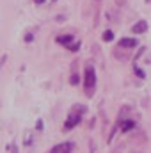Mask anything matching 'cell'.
I'll return each instance as SVG.
<instances>
[{
    "instance_id": "cell-7",
    "label": "cell",
    "mask_w": 151,
    "mask_h": 153,
    "mask_svg": "<svg viewBox=\"0 0 151 153\" xmlns=\"http://www.w3.org/2000/svg\"><path fill=\"white\" fill-rule=\"evenodd\" d=\"M32 137H34L32 132H25V141H23V146H25V148H29V146L32 144Z\"/></svg>"
},
{
    "instance_id": "cell-14",
    "label": "cell",
    "mask_w": 151,
    "mask_h": 153,
    "mask_svg": "<svg viewBox=\"0 0 151 153\" xmlns=\"http://www.w3.org/2000/svg\"><path fill=\"white\" fill-rule=\"evenodd\" d=\"M32 39H34V36H32V34H30V32H29V34H27V36H25V41H29V43H30V41H32Z\"/></svg>"
},
{
    "instance_id": "cell-16",
    "label": "cell",
    "mask_w": 151,
    "mask_h": 153,
    "mask_svg": "<svg viewBox=\"0 0 151 153\" xmlns=\"http://www.w3.org/2000/svg\"><path fill=\"white\" fill-rule=\"evenodd\" d=\"M148 2H151V0H148Z\"/></svg>"
},
{
    "instance_id": "cell-15",
    "label": "cell",
    "mask_w": 151,
    "mask_h": 153,
    "mask_svg": "<svg viewBox=\"0 0 151 153\" xmlns=\"http://www.w3.org/2000/svg\"><path fill=\"white\" fill-rule=\"evenodd\" d=\"M34 2H36V4H38V5H41V4H44V2H46V0H34Z\"/></svg>"
},
{
    "instance_id": "cell-13",
    "label": "cell",
    "mask_w": 151,
    "mask_h": 153,
    "mask_svg": "<svg viewBox=\"0 0 151 153\" xmlns=\"http://www.w3.org/2000/svg\"><path fill=\"white\" fill-rule=\"evenodd\" d=\"M133 70H135V73H137V75L141 76V78H144V76H146V75H144V71H142V70H139V68H137V66H135V68H133Z\"/></svg>"
},
{
    "instance_id": "cell-1",
    "label": "cell",
    "mask_w": 151,
    "mask_h": 153,
    "mask_svg": "<svg viewBox=\"0 0 151 153\" xmlns=\"http://www.w3.org/2000/svg\"><path fill=\"white\" fill-rule=\"evenodd\" d=\"M84 84H85V94L87 96H93L94 85H96V71H94V66L93 64H85V70H84Z\"/></svg>"
},
{
    "instance_id": "cell-11",
    "label": "cell",
    "mask_w": 151,
    "mask_h": 153,
    "mask_svg": "<svg viewBox=\"0 0 151 153\" xmlns=\"http://www.w3.org/2000/svg\"><path fill=\"white\" fill-rule=\"evenodd\" d=\"M70 82H71L73 85H76V84H78V75H76V73H73V75H71V78H70Z\"/></svg>"
},
{
    "instance_id": "cell-3",
    "label": "cell",
    "mask_w": 151,
    "mask_h": 153,
    "mask_svg": "<svg viewBox=\"0 0 151 153\" xmlns=\"http://www.w3.org/2000/svg\"><path fill=\"white\" fill-rule=\"evenodd\" d=\"M148 30V22L146 20H139L133 27H132V32L133 34H144Z\"/></svg>"
},
{
    "instance_id": "cell-2",
    "label": "cell",
    "mask_w": 151,
    "mask_h": 153,
    "mask_svg": "<svg viewBox=\"0 0 151 153\" xmlns=\"http://www.w3.org/2000/svg\"><path fill=\"white\" fill-rule=\"evenodd\" d=\"M82 112H84V111H80V112H71V114L68 116V119L64 121V130H71L73 126H76V125L80 123V119H82Z\"/></svg>"
},
{
    "instance_id": "cell-6",
    "label": "cell",
    "mask_w": 151,
    "mask_h": 153,
    "mask_svg": "<svg viewBox=\"0 0 151 153\" xmlns=\"http://www.w3.org/2000/svg\"><path fill=\"white\" fill-rule=\"evenodd\" d=\"M71 41H73V36H71V34H66V36H59V38H57V43L66 45V46H70Z\"/></svg>"
},
{
    "instance_id": "cell-4",
    "label": "cell",
    "mask_w": 151,
    "mask_h": 153,
    "mask_svg": "<svg viewBox=\"0 0 151 153\" xmlns=\"http://www.w3.org/2000/svg\"><path fill=\"white\" fill-rule=\"evenodd\" d=\"M135 46H137L135 38H123L119 41V48H135Z\"/></svg>"
},
{
    "instance_id": "cell-12",
    "label": "cell",
    "mask_w": 151,
    "mask_h": 153,
    "mask_svg": "<svg viewBox=\"0 0 151 153\" xmlns=\"http://www.w3.org/2000/svg\"><path fill=\"white\" fill-rule=\"evenodd\" d=\"M68 48H70V50H71V52H76V50H78V48H80V43H75V45H70V46H68Z\"/></svg>"
},
{
    "instance_id": "cell-8",
    "label": "cell",
    "mask_w": 151,
    "mask_h": 153,
    "mask_svg": "<svg viewBox=\"0 0 151 153\" xmlns=\"http://www.w3.org/2000/svg\"><path fill=\"white\" fill-rule=\"evenodd\" d=\"M112 39H114V32L112 30H105V32H103V41L109 43V41H112Z\"/></svg>"
},
{
    "instance_id": "cell-9",
    "label": "cell",
    "mask_w": 151,
    "mask_h": 153,
    "mask_svg": "<svg viewBox=\"0 0 151 153\" xmlns=\"http://www.w3.org/2000/svg\"><path fill=\"white\" fill-rule=\"evenodd\" d=\"M71 148H73V144H71V143H66V144H64V150L61 153H71Z\"/></svg>"
},
{
    "instance_id": "cell-5",
    "label": "cell",
    "mask_w": 151,
    "mask_h": 153,
    "mask_svg": "<svg viewBox=\"0 0 151 153\" xmlns=\"http://www.w3.org/2000/svg\"><path fill=\"white\" fill-rule=\"evenodd\" d=\"M133 126H135V121H132V119L121 121V132H128V130H132Z\"/></svg>"
},
{
    "instance_id": "cell-10",
    "label": "cell",
    "mask_w": 151,
    "mask_h": 153,
    "mask_svg": "<svg viewBox=\"0 0 151 153\" xmlns=\"http://www.w3.org/2000/svg\"><path fill=\"white\" fill-rule=\"evenodd\" d=\"M62 150H64V144H57V146H55V148H53L50 153H61Z\"/></svg>"
}]
</instances>
